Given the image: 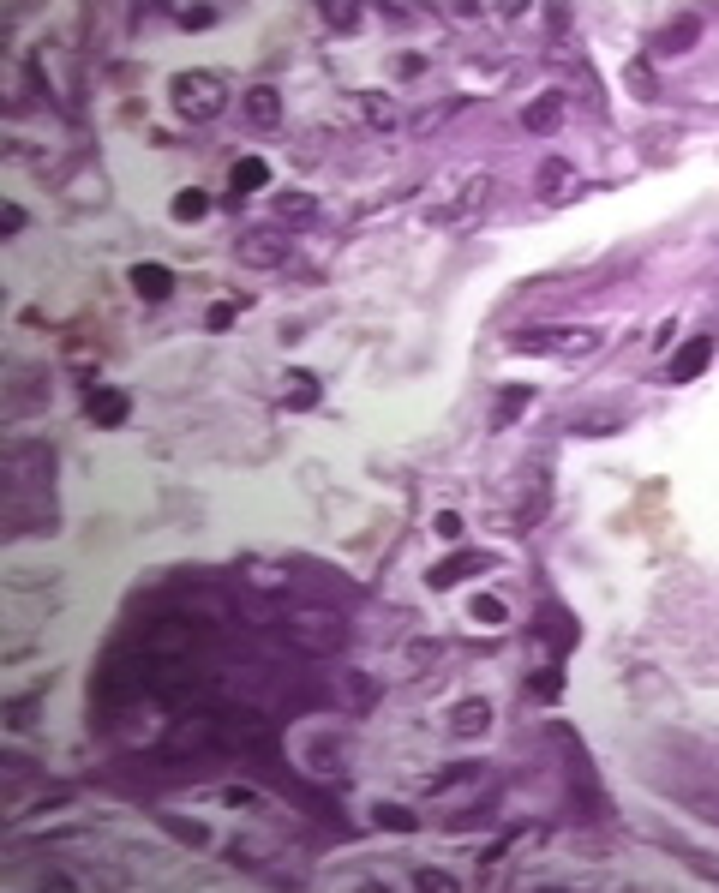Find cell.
Wrapping results in <instances>:
<instances>
[{
    "instance_id": "cell-1",
    "label": "cell",
    "mask_w": 719,
    "mask_h": 893,
    "mask_svg": "<svg viewBox=\"0 0 719 893\" xmlns=\"http://www.w3.org/2000/svg\"><path fill=\"white\" fill-rule=\"evenodd\" d=\"M522 354H558V360H588L600 354V330L594 324H546V330H522L516 336Z\"/></svg>"
},
{
    "instance_id": "cell-2",
    "label": "cell",
    "mask_w": 719,
    "mask_h": 893,
    "mask_svg": "<svg viewBox=\"0 0 719 893\" xmlns=\"http://www.w3.org/2000/svg\"><path fill=\"white\" fill-rule=\"evenodd\" d=\"M168 96H174V114L180 120H216L228 108V84L216 72H180L168 84Z\"/></svg>"
},
{
    "instance_id": "cell-3",
    "label": "cell",
    "mask_w": 719,
    "mask_h": 893,
    "mask_svg": "<svg viewBox=\"0 0 719 893\" xmlns=\"http://www.w3.org/2000/svg\"><path fill=\"white\" fill-rule=\"evenodd\" d=\"M54 480V450L48 444H12L6 450V492L24 498V492H48Z\"/></svg>"
},
{
    "instance_id": "cell-4",
    "label": "cell",
    "mask_w": 719,
    "mask_h": 893,
    "mask_svg": "<svg viewBox=\"0 0 719 893\" xmlns=\"http://www.w3.org/2000/svg\"><path fill=\"white\" fill-rule=\"evenodd\" d=\"M534 192H540L546 204H564V198H576V192H582V174H576V162H564V156H546V162L534 168Z\"/></svg>"
},
{
    "instance_id": "cell-5",
    "label": "cell",
    "mask_w": 719,
    "mask_h": 893,
    "mask_svg": "<svg viewBox=\"0 0 719 893\" xmlns=\"http://www.w3.org/2000/svg\"><path fill=\"white\" fill-rule=\"evenodd\" d=\"M234 252H240L252 270H276V264L288 258V234H282V228H246Z\"/></svg>"
},
{
    "instance_id": "cell-6",
    "label": "cell",
    "mask_w": 719,
    "mask_h": 893,
    "mask_svg": "<svg viewBox=\"0 0 719 893\" xmlns=\"http://www.w3.org/2000/svg\"><path fill=\"white\" fill-rule=\"evenodd\" d=\"M480 570H492V552H480V546L450 552L444 564H432V588H456V582H468V576H480Z\"/></svg>"
},
{
    "instance_id": "cell-7",
    "label": "cell",
    "mask_w": 719,
    "mask_h": 893,
    "mask_svg": "<svg viewBox=\"0 0 719 893\" xmlns=\"http://www.w3.org/2000/svg\"><path fill=\"white\" fill-rule=\"evenodd\" d=\"M126 414H132V396H126V390H108V384H102V390L84 396V420H90V426H120Z\"/></svg>"
},
{
    "instance_id": "cell-8",
    "label": "cell",
    "mask_w": 719,
    "mask_h": 893,
    "mask_svg": "<svg viewBox=\"0 0 719 893\" xmlns=\"http://www.w3.org/2000/svg\"><path fill=\"white\" fill-rule=\"evenodd\" d=\"M708 360H714V336H690V342H684V354H678L666 372H672V384H690V378H702V372H708Z\"/></svg>"
},
{
    "instance_id": "cell-9",
    "label": "cell",
    "mask_w": 719,
    "mask_h": 893,
    "mask_svg": "<svg viewBox=\"0 0 719 893\" xmlns=\"http://www.w3.org/2000/svg\"><path fill=\"white\" fill-rule=\"evenodd\" d=\"M6 396H12V402H6L12 414H30V408H36V396H48V372H24V366H18V372H6Z\"/></svg>"
},
{
    "instance_id": "cell-10",
    "label": "cell",
    "mask_w": 719,
    "mask_h": 893,
    "mask_svg": "<svg viewBox=\"0 0 719 893\" xmlns=\"http://www.w3.org/2000/svg\"><path fill=\"white\" fill-rule=\"evenodd\" d=\"M486 726H492V702L486 696H468V702L450 708V732L456 738H486Z\"/></svg>"
},
{
    "instance_id": "cell-11",
    "label": "cell",
    "mask_w": 719,
    "mask_h": 893,
    "mask_svg": "<svg viewBox=\"0 0 719 893\" xmlns=\"http://www.w3.org/2000/svg\"><path fill=\"white\" fill-rule=\"evenodd\" d=\"M558 120H564V90H540L528 102V114H522L528 132H558Z\"/></svg>"
},
{
    "instance_id": "cell-12",
    "label": "cell",
    "mask_w": 719,
    "mask_h": 893,
    "mask_svg": "<svg viewBox=\"0 0 719 893\" xmlns=\"http://www.w3.org/2000/svg\"><path fill=\"white\" fill-rule=\"evenodd\" d=\"M246 120H252L258 132H270V126L282 120V96H276L270 84H258V90H246Z\"/></svg>"
},
{
    "instance_id": "cell-13",
    "label": "cell",
    "mask_w": 719,
    "mask_h": 893,
    "mask_svg": "<svg viewBox=\"0 0 719 893\" xmlns=\"http://www.w3.org/2000/svg\"><path fill=\"white\" fill-rule=\"evenodd\" d=\"M570 432H576V438H612V432H624V408H594V414H576V420H570Z\"/></svg>"
},
{
    "instance_id": "cell-14",
    "label": "cell",
    "mask_w": 719,
    "mask_h": 893,
    "mask_svg": "<svg viewBox=\"0 0 719 893\" xmlns=\"http://www.w3.org/2000/svg\"><path fill=\"white\" fill-rule=\"evenodd\" d=\"M696 42H702V18H678V24H666V30L654 36L660 54H684V48H696Z\"/></svg>"
},
{
    "instance_id": "cell-15",
    "label": "cell",
    "mask_w": 719,
    "mask_h": 893,
    "mask_svg": "<svg viewBox=\"0 0 719 893\" xmlns=\"http://www.w3.org/2000/svg\"><path fill=\"white\" fill-rule=\"evenodd\" d=\"M132 288H138L144 300H168V294H174V276H168L162 264H132Z\"/></svg>"
},
{
    "instance_id": "cell-16",
    "label": "cell",
    "mask_w": 719,
    "mask_h": 893,
    "mask_svg": "<svg viewBox=\"0 0 719 893\" xmlns=\"http://www.w3.org/2000/svg\"><path fill=\"white\" fill-rule=\"evenodd\" d=\"M288 624H294V636H306V648H330V642L342 636L336 618H312V612H306V618H288Z\"/></svg>"
},
{
    "instance_id": "cell-17",
    "label": "cell",
    "mask_w": 719,
    "mask_h": 893,
    "mask_svg": "<svg viewBox=\"0 0 719 893\" xmlns=\"http://www.w3.org/2000/svg\"><path fill=\"white\" fill-rule=\"evenodd\" d=\"M264 180H270V162H258V156H240V162H234V198H240V192H258Z\"/></svg>"
},
{
    "instance_id": "cell-18",
    "label": "cell",
    "mask_w": 719,
    "mask_h": 893,
    "mask_svg": "<svg viewBox=\"0 0 719 893\" xmlns=\"http://www.w3.org/2000/svg\"><path fill=\"white\" fill-rule=\"evenodd\" d=\"M534 402V390H522V384H510V390H498V408H492V426H510L522 408Z\"/></svg>"
},
{
    "instance_id": "cell-19",
    "label": "cell",
    "mask_w": 719,
    "mask_h": 893,
    "mask_svg": "<svg viewBox=\"0 0 719 893\" xmlns=\"http://www.w3.org/2000/svg\"><path fill=\"white\" fill-rule=\"evenodd\" d=\"M198 216H210V198H204L198 186H186V192H174V222H198Z\"/></svg>"
},
{
    "instance_id": "cell-20",
    "label": "cell",
    "mask_w": 719,
    "mask_h": 893,
    "mask_svg": "<svg viewBox=\"0 0 719 893\" xmlns=\"http://www.w3.org/2000/svg\"><path fill=\"white\" fill-rule=\"evenodd\" d=\"M318 402V378L312 372H288V408H312Z\"/></svg>"
},
{
    "instance_id": "cell-21",
    "label": "cell",
    "mask_w": 719,
    "mask_h": 893,
    "mask_svg": "<svg viewBox=\"0 0 719 893\" xmlns=\"http://www.w3.org/2000/svg\"><path fill=\"white\" fill-rule=\"evenodd\" d=\"M276 216H282V222H312V198H306V192H282V198H276Z\"/></svg>"
},
{
    "instance_id": "cell-22",
    "label": "cell",
    "mask_w": 719,
    "mask_h": 893,
    "mask_svg": "<svg viewBox=\"0 0 719 893\" xmlns=\"http://www.w3.org/2000/svg\"><path fill=\"white\" fill-rule=\"evenodd\" d=\"M528 690H534V702H558V696H564V672H558V666H546V672H534V684H528Z\"/></svg>"
},
{
    "instance_id": "cell-23",
    "label": "cell",
    "mask_w": 719,
    "mask_h": 893,
    "mask_svg": "<svg viewBox=\"0 0 719 893\" xmlns=\"http://www.w3.org/2000/svg\"><path fill=\"white\" fill-rule=\"evenodd\" d=\"M372 822L378 828H396V834H414V810H402V804H378Z\"/></svg>"
},
{
    "instance_id": "cell-24",
    "label": "cell",
    "mask_w": 719,
    "mask_h": 893,
    "mask_svg": "<svg viewBox=\"0 0 719 893\" xmlns=\"http://www.w3.org/2000/svg\"><path fill=\"white\" fill-rule=\"evenodd\" d=\"M174 18H180L186 30H210V24H216L222 12H216V6H174Z\"/></svg>"
},
{
    "instance_id": "cell-25",
    "label": "cell",
    "mask_w": 719,
    "mask_h": 893,
    "mask_svg": "<svg viewBox=\"0 0 719 893\" xmlns=\"http://www.w3.org/2000/svg\"><path fill=\"white\" fill-rule=\"evenodd\" d=\"M324 24H330V30H354V24H360V6H354V0L336 6V0H330V6H324Z\"/></svg>"
},
{
    "instance_id": "cell-26",
    "label": "cell",
    "mask_w": 719,
    "mask_h": 893,
    "mask_svg": "<svg viewBox=\"0 0 719 893\" xmlns=\"http://www.w3.org/2000/svg\"><path fill=\"white\" fill-rule=\"evenodd\" d=\"M474 618H480V624H504L510 612H504V600H492V594H474Z\"/></svg>"
},
{
    "instance_id": "cell-27",
    "label": "cell",
    "mask_w": 719,
    "mask_h": 893,
    "mask_svg": "<svg viewBox=\"0 0 719 893\" xmlns=\"http://www.w3.org/2000/svg\"><path fill=\"white\" fill-rule=\"evenodd\" d=\"M234 318H240V306H234V300H216V306L204 312V324H210V330H228Z\"/></svg>"
},
{
    "instance_id": "cell-28",
    "label": "cell",
    "mask_w": 719,
    "mask_h": 893,
    "mask_svg": "<svg viewBox=\"0 0 719 893\" xmlns=\"http://www.w3.org/2000/svg\"><path fill=\"white\" fill-rule=\"evenodd\" d=\"M168 828H174V840H180V846H204V840H210V828H204V822H168Z\"/></svg>"
},
{
    "instance_id": "cell-29",
    "label": "cell",
    "mask_w": 719,
    "mask_h": 893,
    "mask_svg": "<svg viewBox=\"0 0 719 893\" xmlns=\"http://www.w3.org/2000/svg\"><path fill=\"white\" fill-rule=\"evenodd\" d=\"M630 84H636V96H654V90H660V84H654V72H648V60H636V66H630Z\"/></svg>"
},
{
    "instance_id": "cell-30",
    "label": "cell",
    "mask_w": 719,
    "mask_h": 893,
    "mask_svg": "<svg viewBox=\"0 0 719 893\" xmlns=\"http://www.w3.org/2000/svg\"><path fill=\"white\" fill-rule=\"evenodd\" d=\"M366 114H372V126H390V120H396V108L378 102V96H366Z\"/></svg>"
},
{
    "instance_id": "cell-31",
    "label": "cell",
    "mask_w": 719,
    "mask_h": 893,
    "mask_svg": "<svg viewBox=\"0 0 719 893\" xmlns=\"http://www.w3.org/2000/svg\"><path fill=\"white\" fill-rule=\"evenodd\" d=\"M420 888H438V893H450L456 882H450V870H420Z\"/></svg>"
},
{
    "instance_id": "cell-32",
    "label": "cell",
    "mask_w": 719,
    "mask_h": 893,
    "mask_svg": "<svg viewBox=\"0 0 719 893\" xmlns=\"http://www.w3.org/2000/svg\"><path fill=\"white\" fill-rule=\"evenodd\" d=\"M30 714H36V702H12L6 708V726H30Z\"/></svg>"
},
{
    "instance_id": "cell-33",
    "label": "cell",
    "mask_w": 719,
    "mask_h": 893,
    "mask_svg": "<svg viewBox=\"0 0 719 893\" xmlns=\"http://www.w3.org/2000/svg\"><path fill=\"white\" fill-rule=\"evenodd\" d=\"M438 534H444V540H456V534H462V516H456V510H444V516H438Z\"/></svg>"
}]
</instances>
